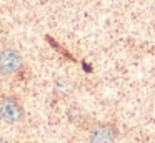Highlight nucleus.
I'll list each match as a JSON object with an SVG mask.
<instances>
[{
  "label": "nucleus",
  "mask_w": 155,
  "mask_h": 143,
  "mask_svg": "<svg viewBox=\"0 0 155 143\" xmlns=\"http://www.w3.org/2000/svg\"><path fill=\"white\" fill-rule=\"evenodd\" d=\"M20 115H22V112H20V108L17 106V103H15L14 100H5V102L2 103L0 116H2L5 122L14 123V122H17V120L20 118Z\"/></svg>",
  "instance_id": "7ed1b4c3"
},
{
  "label": "nucleus",
  "mask_w": 155,
  "mask_h": 143,
  "mask_svg": "<svg viewBox=\"0 0 155 143\" xmlns=\"http://www.w3.org/2000/svg\"><path fill=\"white\" fill-rule=\"evenodd\" d=\"M20 67V55L14 50H5L0 53V70L5 73L15 72Z\"/></svg>",
  "instance_id": "f257e3e1"
},
{
  "label": "nucleus",
  "mask_w": 155,
  "mask_h": 143,
  "mask_svg": "<svg viewBox=\"0 0 155 143\" xmlns=\"http://www.w3.org/2000/svg\"><path fill=\"white\" fill-rule=\"evenodd\" d=\"M0 143H4V141H2V140H0Z\"/></svg>",
  "instance_id": "20e7f679"
},
{
  "label": "nucleus",
  "mask_w": 155,
  "mask_h": 143,
  "mask_svg": "<svg viewBox=\"0 0 155 143\" xmlns=\"http://www.w3.org/2000/svg\"><path fill=\"white\" fill-rule=\"evenodd\" d=\"M115 141V130L110 125H102L92 132L90 143H114Z\"/></svg>",
  "instance_id": "f03ea898"
}]
</instances>
